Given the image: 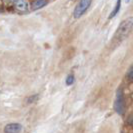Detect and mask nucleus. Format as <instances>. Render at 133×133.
I'll use <instances>...</instances> for the list:
<instances>
[{
	"instance_id": "nucleus-1",
	"label": "nucleus",
	"mask_w": 133,
	"mask_h": 133,
	"mask_svg": "<svg viewBox=\"0 0 133 133\" xmlns=\"http://www.w3.org/2000/svg\"><path fill=\"white\" fill-rule=\"evenodd\" d=\"M133 28V17H128L125 20H123L119 24L117 28L114 37L118 41H122L126 38L127 36L130 34L131 30Z\"/></svg>"
},
{
	"instance_id": "nucleus-2",
	"label": "nucleus",
	"mask_w": 133,
	"mask_h": 133,
	"mask_svg": "<svg viewBox=\"0 0 133 133\" xmlns=\"http://www.w3.org/2000/svg\"><path fill=\"white\" fill-rule=\"evenodd\" d=\"M114 109L119 115H123L125 112V100H124V95H123V91L121 88H118V90L116 92Z\"/></svg>"
},
{
	"instance_id": "nucleus-3",
	"label": "nucleus",
	"mask_w": 133,
	"mask_h": 133,
	"mask_svg": "<svg viewBox=\"0 0 133 133\" xmlns=\"http://www.w3.org/2000/svg\"><path fill=\"white\" fill-rule=\"evenodd\" d=\"M92 0H80L77 4V6L75 7L73 12L74 18H80L83 14L86 12V10L89 8L90 4H91Z\"/></svg>"
},
{
	"instance_id": "nucleus-4",
	"label": "nucleus",
	"mask_w": 133,
	"mask_h": 133,
	"mask_svg": "<svg viewBox=\"0 0 133 133\" xmlns=\"http://www.w3.org/2000/svg\"><path fill=\"white\" fill-rule=\"evenodd\" d=\"M14 8L18 12L25 13L29 10V3L27 0H14Z\"/></svg>"
},
{
	"instance_id": "nucleus-5",
	"label": "nucleus",
	"mask_w": 133,
	"mask_h": 133,
	"mask_svg": "<svg viewBox=\"0 0 133 133\" xmlns=\"http://www.w3.org/2000/svg\"><path fill=\"white\" fill-rule=\"evenodd\" d=\"M22 130V126L19 123H10L4 127L5 133H19Z\"/></svg>"
},
{
	"instance_id": "nucleus-6",
	"label": "nucleus",
	"mask_w": 133,
	"mask_h": 133,
	"mask_svg": "<svg viewBox=\"0 0 133 133\" xmlns=\"http://www.w3.org/2000/svg\"><path fill=\"white\" fill-rule=\"evenodd\" d=\"M47 3H48V0H34L31 4V8L32 10H38L47 5Z\"/></svg>"
},
{
	"instance_id": "nucleus-7",
	"label": "nucleus",
	"mask_w": 133,
	"mask_h": 133,
	"mask_svg": "<svg viewBox=\"0 0 133 133\" xmlns=\"http://www.w3.org/2000/svg\"><path fill=\"white\" fill-rule=\"evenodd\" d=\"M120 7H121V0H117V2H116V4H115V6H114L112 12H111V13H110V15H109V19L113 18L114 16H115L116 14L119 12Z\"/></svg>"
},
{
	"instance_id": "nucleus-8",
	"label": "nucleus",
	"mask_w": 133,
	"mask_h": 133,
	"mask_svg": "<svg viewBox=\"0 0 133 133\" xmlns=\"http://www.w3.org/2000/svg\"><path fill=\"white\" fill-rule=\"evenodd\" d=\"M126 77H127V79L129 80V81H131V82H133V64L131 65V66H130V68H129V70L127 71Z\"/></svg>"
},
{
	"instance_id": "nucleus-9",
	"label": "nucleus",
	"mask_w": 133,
	"mask_h": 133,
	"mask_svg": "<svg viewBox=\"0 0 133 133\" xmlns=\"http://www.w3.org/2000/svg\"><path fill=\"white\" fill-rule=\"evenodd\" d=\"M74 76L72 74H70V75H68L66 78V85H72L74 82Z\"/></svg>"
},
{
	"instance_id": "nucleus-10",
	"label": "nucleus",
	"mask_w": 133,
	"mask_h": 133,
	"mask_svg": "<svg viewBox=\"0 0 133 133\" xmlns=\"http://www.w3.org/2000/svg\"><path fill=\"white\" fill-rule=\"evenodd\" d=\"M127 123H128L129 125L133 126V113L130 114V115L128 116V118H127Z\"/></svg>"
},
{
	"instance_id": "nucleus-11",
	"label": "nucleus",
	"mask_w": 133,
	"mask_h": 133,
	"mask_svg": "<svg viewBox=\"0 0 133 133\" xmlns=\"http://www.w3.org/2000/svg\"><path fill=\"white\" fill-rule=\"evenodd\" d=\"M38 98V96L37 95H35V96H33V97H30L29 99H28V102H33V100L37 99Z\"/></svg>"
},
{
	"instance_id": "nucleus-12",
	"label": "nucleus",
	"mask_w": 133,
	"mask_h": 133,
	"mask_svg": "<svg viewBox=\"0 0 133 133\" xmlns=\"http://www.w3.org/2000/svg\"><path fill=\"white\" fill-rule=\"evenodd\" d=\"M3 2L6 3V4H11L14 2V0H3Z\"/></svg>"
},
{
	"instance_id": "nucleus-13",
	"label": "nucleus",
	"mask_w": 133,
	"mask_h": 133,
	"mask_svg": "<svg viewBox=\"0 0 133 133\" xmlns=\"http://www.w3.org/2000/svg\"><path fill=\"white\" fill-rule=\"evenodd\" d=\"M126 2H129V0H126Z\"/></svg>"
},
{
	"instance_id": "nucleus-14",
	"label": "nucleus",
	"mask_w": 133,
	"mask_h": 133,
	"mask_svg": "<svg viewBox=\"0 0 133 133\" xmlns=\"http://www.w3.org/2000/svg\"><path fill=\"white\" fill-rule=\"evenodd\" d=\"M0 3H1V0H0Z\"/></svg>"
}]
</instances>
